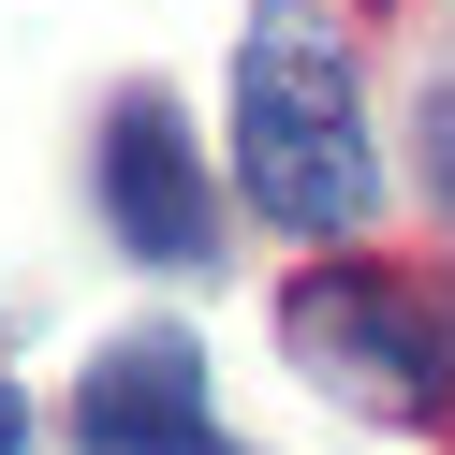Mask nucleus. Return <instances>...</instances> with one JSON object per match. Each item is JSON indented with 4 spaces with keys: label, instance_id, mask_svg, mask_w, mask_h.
Here are the masks:
<instances>
[{
    "label": "nucleus",
    "instance_id": "obj_1",
    "mask_svg": "<svg viewBox=\"0 0 455 455\" xmlns=\"http://www.w3.org/2000/svg\"><path fill=\"white\" fill-rule=\"evenodd\" d=\"M235 177L279 235H353L382 191L367 118H353V60L308 15H250V44H235Z\"/></svg>",
    "mask_w": 455,
    "mask_h": 455
},
{
    "label": "nucleus",
    "instance_id": "obj_2",
    "mask_svg": "<svg viewBox=\"0 0 455 455\" xmlns=\"http://www.w3.org/2000/svg\"><path fill=\"white\" fill-rule=\"evenodd\" d=\"M294 338H308L323 382L382 396V411H441L455 396V338H441V308H426L411 279H367V265L294 279Z\"/></svg>",
    "mask_w": 455,
    "mask_h": 455
},
{
    "label": "nucleus",
    "instance_id": "obj_3",
    "mask_svg": "<svg viewBox=\"0 0 455 455\" xmlns=\"http://www.w3.org/2000/svg\"><path fill=\"white\" fill-rule=\"evenodd\" d=\"M74 441H89V455H235L220 411H206V353H191L177 323L118 338V353L74 382Z\"/></svg>",
    "mask_w": 455,
    "mask_h": 455
},
{
    "label": "nucleus",
    "instance_id": "obj_4",
    "mask_svg": "<svg viewBox=\"0 0 455 455\" xmlns=\"http://www.w3.org/2000/svg\"><path fill=\"white\" fill-rule=\"evenodd\" d=\"M103 206H118V235L162 250V265L206 250V162H191V132H177L162 89H132L118 118H103Z\"/></svg>",
    "mask_w": 455,
    "mask_h": 455
},
{
    "label": "nucleus",
    "instance_id": "obj_5",
    "mask_svg": "<svg viewBox=\"0 0 455 455\" xmlns=\"http://www.w3.org/2000/svg\"><path fill=\"white\" fill-rule=\"evenodd\" d=\"M0 455H30V396H15V382H0Z\"/></svg>",
    "mask_w": 455,
    "mask_h": 455
}]
</instances>
